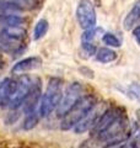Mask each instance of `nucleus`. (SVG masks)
<instances>
[{
    "label": "nucleus",
    "instance_id": "26",
    "mask_svg": "<svg viewBox=\"0 0 140 148\" xmlns=\"http://www.w3.org/2000/svg\"><path fill=\"white\" fill-rule=\"evenodd\" d=\"M128 92H129V95L132 96L133 99L140 101V84H133V85H130L129 89H128Z\"/></svg>",
    "mask_w": 140,
    "mask_h": 148
},
{
    "label": "nucleus",
    "instance_id": "8",
    "mask_svg": "<svg viewBox=\"0 0 140 148\" xmlns=\"http://www.w3.org/2000/svg\"><path fill=\"white\" fill-rule=\"evenodd\" d=\"M41 96H42V84H41V80L39 79H35L32 80V85H31V89L27 94L25 101L22 104V111L25 112V115L32 112L38 109V105H39V100H41Z\"/></svg>",
    "mask_w": 140,
    "mask_h": 148
},
{
    "label": "nucleus",
    "instance_id": "21",
    "mask_svg": "<svg viewBox=\"0 0 140 148\" xmlns=\"http://www.w3.org/2000/svg\"><path fill=\"white\" fill-rule=\"evenodd\" d=\"M102 41H103V43L109 46V47H120V45H122V41L117 35L114 34H111V32H106V34L102 35Z\"/></svg>",
    "mask_w": 140,
    "mask_h": 148
},
{
    "label": "nucleus",
    "instance_id": "29",
    "mask_svg": "<svg viewBox=\"0 0 140 148\" xmlns=\"http://www.w3.org/2000/svg\"><path fill=\"white\" fill-rule=\"evenodd\" d=\"M116 147H117V146H116ZM111 148H113V147H111ZM117 148H118V147H117Z\"/></svg>",
    "mask_w": 140,
    "mask_h": 148
},
{
    "label": "nucleus",
    "instance_id": "6",
    "mask_svg": "<svg viewBox=\"0 0 140 148\" xmlns=\"http://www.w3.org/2000/svg\"><path fill=\"white\" fill-rule=\"evenodd\" d=\"M123 115H125V111H124V109L119 108V106H112V108L107 109L105 112H102L100 115L96 123L93 125V127L91 130L92 136L100 135V133L102 131H105L112 122H114L117 119H119L120 116H123Z\"/></svg>",
    "mask_w": 140,
    "mask_h": 148
},
{
    "label": "nucleus",
    "instance_id": "1",
    "mask_svg": "<svg viewBox=\"0 0 140 148\" xmlns=\"http://www.w3.org/2000/svg\"><path fill=\"white\" fill-rule=\"evenodd\" d=\"M133 135V126L130 123L127 115H123L119 119H117L114 122H112L105 131H102L99 137L101 141H103L108 147H116L128 141Z\"/></svg>",
    "mask_w": 140,
    "mask_h": 148
},
{
    "label": "nucleus",
    "instance_id": "17",
    "mask_svg": "<svg viewBox=\"0 0 140 148\" xmlns=\"http://www.w3.org/2000/svg\"><path fill=\"white\" fill-rule=\"evenodd\" d=\"M79 148H111L106 145L103 141H101L99 137L96 136H91L90 138L82 141L81 145L79 146Z\"/></svg>",
    "mask_w": 140,
    "mask_h": 148
},
{
    "label": "nucleus",
    "instance_id": "7",
    "mask_svg": "<svg viewBox=\"0 0 140 148\" xmlns=\"http://www.w3.org/2000/svg\"><path fill=\"white\" fill-rule=\"evenodd\" d=\"M32 85V80L30 77H21L16 79V84H15V89H14L11 100L9 103V108L11 110H17L18 108H21L23 101H25L27 94L31 89Z\"/></svg>",
    "mask_w": 140,
    "mask_h": 148
},
{
    "label": "nucleus",
    "instance_id": "23",
    "mask_svg": "<svg viewBox=\"0 0 140 148\" xmlns=\"http://www.w3.org/2000/svg\"><path fill=\"white\" fill-rule=\"evenodd\" d=\"M5 1L17 4V5H20L21 8L25 9V10H27V9H33L41 3L39 0H5Z\"/></svg>",
    "mask_w": 140,
    "mask_h": 148
},
{
    "label": "nucleus",
    "instance_id": "14",
    "mask_svg": "<svg viewBox=\"0 0 140 148\" xmlns=\"http://www.w3.org/2000/svg\"><path fill=\"white\" fill-rule=\"evenodd\" d=\"M95 58H96L97 62H100L102 64H106V63H111V62L116 61L117 59V53L114 52L113 49L103 47V48L97 49V52L95 54Z\"/></svg>",
    "mask_w": 140,
    "mask_h": 148
},
{
    "label": "nucleus",
    "instance_id": "28",
    "mask_svg": "<svg viewBox=\"0 0 140 148\" xmlns=\"http://www.w3.org/2000/svg\"><path fill=\"white\" fill-rule=\"evenodd\" d=\"M138 120H139V123H140V110L138 111Z\"/></svg>",
    "mask_w": 140,
    "mask_h": 148
},
{
    "label": "nucleus",
    "instance_id": "10",
    "mask_svg": "<svg viewBox=\"0 0 140 148\" xmlns=\"http://www.w3.org/2000/svg\"><path fill=\"white\" fill-rule=\"evenodd\" d=\"M15 84L16 79H11V78H5L0 82V106L1 108L9 106L14 89H15Z\"/></svg>",
    "mask_w": 140,
    "mask_h": 148
},
{
    "label": "nucleus",
    "instance_id": "12",
    "mask_svg": "<svg viewBox=\"0 0 140 148\" xmlns=\"http://www.w3.org/2000/svg\"><path fill=\"white\" fill-rule=\"evenodd\" d=\"M139 22H140V0H137L134 3L133 8L130 9L127 16H125L123 21V26L125 30L132 31L137 26H139Z\"/></svg>",
    "mask_w": 140,
    "mask_h": 148
},
{
    "label": "nucleus",
    "instance_id": "27",
    "mask_svg": "<svg viewBox=\"0 0 140 148\" xmlns=\"http://www.w3.org/2000/svg\"><path fill=\"white\" fill-rule=\"evenodd\" d=\"M132 31H133V37L135 38V41L138 42V45L140 46V26H137Z\"/></svg>",
    "mask_w": 140,
    "mask_h": 148
},
{
    "label": "nucleus",
    "instance_id": "20",
    "mask_svg": "<svg viewBox=\"0 0 140 148\" xmlns=\"http://www.w3.org/2000/svg\"><path fill=\"white\" fill-rule=\"evenodd\" d=\"M100 35H103V30L100 29V27H93V29L86 30L85 32H84L81 40H82V42H91V43H93L95 42V40Z\"/></svg>",
    "mask_w": 140,
    "mask_h": 148
},
{
    "label": "nucleus",
    "instance_id": "13",
    "mask_svg": "<svg viewBox=\"0 0 140 148\" xmlns=\"http://www.w3.org/2000/svg\"><path fill=\"white\" fill-rule=\"evenodd\" d=\"M41 58L35 56V57H27L25 59H22V61L17 62L15 66L12 67L11 72L12 73H26L29 71H32V69H36L41 66Z\"/></svg>",
    "mask_w": 140,
    "mask_h": 148
},
{
    "label": "nucleus",
    "instance_id": "22",
    "mask_svg": "<svg viewBox=\"0 0 140 148\" xmlns=\"http://www.w3.org/2000/svg\"><path fill=\"white\" fill-rule=\"evenodd\" d=\"M18 48L17 43L10 42L5 40L3 36H0V52H6V53H15Z\"/></svg>",
    "mask_w": 140,
    "mask_h": 148
},
{
    "label": "nucleus",
    "instance_id": "4",
    "mask_svg": "<svg viewBox=\"0 0 140 148\" xmlns=\"http://www.w3.org/2000/svg\"><path fill=\"white\" fill-rule=\"evenodd\" d=\"M76 20L81 29L90 30L96 27L97 16L91 0H80L76 8Z\"/></svg>",
    "mask_w": 140,
    "mask_h": 148
},
{
    "label": "nucleus",
    "instance_id": "24",
    "mask_svg": "<svg viewBox=\"0 0 140 148\" xmlns=\"http://www.w3.org/2000/svg\"><path fill=\"white\" fill-rule=\"evenodd\" d=\"M117 147L118 148H140V135L135 137H130L128 141H125L124 143Z\"/></svg>",
    "mask_w": 140,
    "mask_h": 148
},
{
    "label": "nucleus",
    "instance_id": "15",
    "mask_svg": "<svg viewBox=\"0 0 140 148\" xmlns=\"http://www.w3.org/2000/svg\"><path fill=\"white\" fill-rule=\"evenodd\" d=\"M22 11H25V9L17 4L0 0V15H18Z\"/></svg>",
    "mask_w": 140,
    "mask_h": 148
},
{
    "label": "nucleus",
    "instance_id": "19",
    "mask_svg": "<svg viewBox=\"0 0 140 148\" xmlns=\"http://www.w3.org/2000/svg\"><path fill=\"white\" fill-rule=\"evenodd\" d=\"M47 31H48V21L42 18V20L37 22L35 29H33V40L35 41L41 40L42 37L47 34Z\"/></svg>",
    "mask_w": 140,
    "mask_h": 148
},
{
    "label": "nucleus",
    "instance_id": "3",
    "mask_svg": "<svg viewBox=\"0 0 140 148\" xmlns=\"http://www.w3.org/2000/svg\"><path fill=\"white\" fill-rule=\"evenodd\" d=\"M95 106H96L95 96L93 95H82L81 98L69 109L68 112L62 117L60 128H62L63 131L73 130Z\"/></svg>",
    "mask_w": 140,
    "mask_h": 148
},
{
    "label": "nucleus",
    "instance_id": "16",
    "mask_svg": "<svg viewBox=\"0 0 140 148\" xmlns=\"http://www.w3.org/2000/svg\"><path fill=\"white\" fill-rule=\"evenodd\" d=\"M25 18L20 15H0V25L4 26H22Z\"/></svg>",
    "mask_w": 140,
    "mask_h": 148
},
{
    "label": "nucleus",
    "instance_id": "9",
    "mask_svg": "<svg viewBox=\"0 0 140 148\" xmlns=\"http://www.w3.org/2000/svg\"><path fill=\"white\" fill-rule=\"evenodd\" d=\"M0 36L14 43H20L26 38V30L21 26H4L0 30Z\"/></svg>",
    "mask_w": 140,
    "mask_h": 148
},
{
    "label": "nucleus",
    "instance_id": "18",
    "mask_svg": "<svg viewBox=\"0 0 140 148\" xmlns=\"http://www.w3.org/2000/svg\"><path fill=\"white\" fill-rule=\"evenodd\" d=\"M39 119H41V116L38 114V110H35V111H32V112L27 114L25 117V121H23V125H22L23 130H32L38 123Z\"/></svg>",
    "mask_w": 140,
    "mask_h": 148
},
{
    "label": "nucleus",
    "instance_id": "11",
    "mask_svg": "<svg viewBox=\"0 0 140 148\" xmlns=\"http://www.w3.org/2000/svg\"><path fill=\"white\" fill-rule=\"evenodd\" d=\"M101 114H99V111H97L95 108H93L90 112H88L85 117H84L80 122H79L75 127H74V132L75 133H85L87 131H91L93 125L96 123L97 119H99Z\"/></svg>",
    "mask_w": 140,
    "mask_h": 148
},
{
    "label": "nucleus",
    "instance_id": "5",
    "mask_svg": "<svg viewBox=\"0 0 140 148\" xmlns=\"http://www.w3.org/2000/svg\"><path fill=\"white\" fill-rule=\"evenodd\" d=\"M82 96V86L80 83H73V84H70L67 90L63 92V96H62V100H60V103L57 108V115L59 117H63L65 114L69 111V109L71 108V106L76 103V101L80 99Z\"/></svg>",
    "mask_w": 140,
    "mask_h": 148
},
{
    "label": "nucleus",
    "instance_id": "25",
    "mask_svg": "<svg viewBox=\"0 0 140 148\" xmlns=\"http://www.w3.org/2000/svg\"><path fill=\"white\" fill-rule=\"evenodd\" d=\"M81 47H82V51L87 56H93V54H96V52H97L96 46L93 45V43H91V42H82L81 43Z\"/></svg>",
    "mask_w": 140,
    "mask_h": 148
},
{
    "label": "nucleus",
    "instance_id": "2",
    "mask_svg": "<svg viewBox=\"0 0 140 148\" xmlns=\"http://www.w3.org/2000/svg\"><path fill=\"white\" fill-rule=\"evenodd\" d=\"M64 92V83L60 78H50L47 85L46 91L42 94L39 105H38V114L41 117H47L57 110L58 105L62 100Z\"/></svg>",
    "mask_w": 140,
    "mask_h": 148
}]
</instances>
